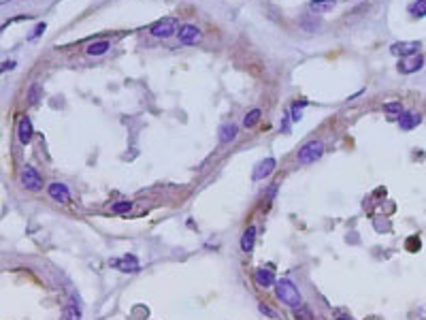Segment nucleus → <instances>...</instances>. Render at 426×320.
Masks as SVG:
<instances>
[{"mask_svg": "<svg viewBox=\"0 0 426 320\" xmlns=\"http://www.w3.org/2000/svg\"><path fill=\"white\" fill-rule=\"evenodd\" d=\"M275 295H277V299L288 307H296V305L303 303L301 290L296 288L290 280H275Z\"/></svg>", "mask_w": 426, "mask_h": 320, "instance_id": "obj_1", "label": "nucleus"}, {"mask_svg": "<svg viewBox=\"0 0 426 320\" xmlns=\"http://www.w3.org/2000/svg\"><path fill=\"white\" fill-rule=\"evenodd\" d=\"M322 154H324V143L320 139H313V141H307L299 149V160L303 165H309V162H316L322 158Z\"/></svg>", "mask_w": 426, "mask_h": 320, "instance_id": "obj_2", "label": "nucleus"}, {"mask_svg": "<svg viewBox=\"0 0 426 320\" xmlns=\"http://www.w3.org/2000/svg\"><path fill=\"white\" fill-rule=\"evenodd\" d=\"M20 182L26 190H30V192H39L41 188H43V177H41V173L32 165H26L24 169H21Z\"/></svg>", "mask_w": 426, "mask_h": 320, "instance_id": "obj_3", "label": "nucleus"}, {"mask_svg": "<svg viewBox=\"0 0 426 320\" xmlns=\"http://www.w3.org/2000/svg\"><path fill=\"white\" fill-rule=\"evenodd\" d=\"M177 24L179 21L175 20V17H164V20L151 24L149 32H151V37H156V39H168L175 30H177Z\"/></svg>", "mask_w": 426, "mask_h": 320, "instance_id": "obj_4", "label": "nucleus"}, {"mask_svg": "<svg viewBox=\"0 0 426 320\" xmlns=\"http://www.w3.org/2000/svg\"><path fill=\"white\" fill-rule=\"evenodd\" d=\"M424 66V58L420 54H411V56H403L399 64H396V68H399V73L403 75H411V73H418L420 68Z\"/></svg>", "mask_w": 426, "mask_h": 320, "instance_id": "obj_5", "label": "nucleus"}, {"mask_svg": "<svg viewBox=\"0 0 426 320\" xmlns=\"http://www.w3.org/2000/svg\"><path fill=\"white\" fill-rule=\"evenodd\" d=\"M109 265L113 267V269H120L124 273H137L139 269H141V265H139V258L132 254H126L124 258H111Z\"/></svg>", "mask_w": 426, "mask_h": 320, "instance_id": "obj_6", "label": "nucleus"}, {"mask_svg": "<svg viewBox=\"0 0 426 320\" xmlns=\"http://www.w3.org/2000/svg\"><path fill=\"white\" fill-rule=\"evenodd\" d=\"M177 37H179V41H182L183 45H196L198 41L203 39V32L198 30L196 26H192V24H183L182 28H179Z\"/></svg>", "mask_w": 426, "mask_h": 320, "instance_id": "obj_7", "label": "nucleus"}, {"mask_svg": "<svg viewBox=\"0 0 426 320\" xmlns=\"http://www.w3.org/2000/svg\"><path fill=\"white\" fill-rule=\"evenodd\" d=\"M47 194H49V196H51V199H54L56 203H60V205H64V203H68V201H71V190H68L64 184H60V182L49 184Z\"/></svg>", "mask_w": 426, "mask_h": 320, "instance_id": "obj_8", "label": "nucleus"}, {"mask_svg": "<svg viewBox=\"0 0 426 320\" xmlns=\"http://www.w3.org/2000/svg\"><path fill=\"white\" fill-rule=\"evenodd\" d=\"M420 47H422V43H420V41H409V43H394V45H390V54L403 58V56L418 54Z\"/></svg>", "mask_w": 426, "mask_h": 320, "instance_id": "obj_9", "label": "nucleus"}, {"mask_svg": "<svg viewBox=\"0 0 426 320\" xmlns=\"http://www.w3.org/2000/svg\"><path fill=\"white\" fill-rule=\"evenodd\" d=\"M275 167H277V160L275 158H264V160H260L258 165H256V169H254V179L258 182V179H264V177H268L273 171H275Z\"/></svg>", "mask_w": 426, "mask_h": 320, "instance_id": "obj_10", "label": "nucleus"}, {"mask_svg": "<svg viewBox=\"0 0 426 320\" xmlns=\"http://www.w3.org/2000/svg\"><path fill=\"white\" fill-rule=\"evenodd\" d=\"M32 135H34V126H32L30 118H21L20 126H17V139H20V143L28 145V143H30V139H32Z\"/></svg>", "mask_w": 426, "mask_h": 320, "instance_id": "obj_11", "label": "nucleus"}, {"mask_svg": "<svg viewBox=\"0 0 426 320\" xmlns=\"http://www.w3.org/2000/svg\"><path fill=\"white\" fill-rule=\"evenodd\" d=\"M254 280H256V284H258L260 288H271V286H275V276H273L271 269H264V267L256 269Z\"/></svg>", "mask_w": 426, "mask_h": 320, "instance_id": "obj_12", "label": "nucleus"}, {"mask_svg": "<svg viewBox=\"0 0 426 320\" xmlns=\"http://www.w3.org/2000/svg\"><path fill=\"white\" fill-rule=\"evenodd\" d=\"M420 122H422L420 113H413V111H401V115H399V126L403 130H413Z\"/></svg>", "mask_w": 426, "mask_h": 320, "instance_id": "obj_13", "label": "nucleus"}, {"mask_svg": "<svg viewBox=\"0 0 426 320\" xmlns=\"http://www.w3.org/2000/svg\"><path fill=\"white\" fill-rule=\"evenodd\" d=\"M335 7H337V0H311V2H309V11L316 15L330 13Z\"/></svg>", "mask_w": 426, "mask_h": 320, "instance_id": "obj_14", "label": "nucleus"}, {"mask_svg": "<svg viewBox=\"0 0 426 320\" xmlns=\"http://www.w3.org/2000/svg\"><path fill=\"white\" fill-rule=\"evenodd\" d=\"M254 243H256V226H247L241 235V250L249 254L254 250Z\"/></svg>", "mask_w": 426, "mask_h": 320, "instance_id": "obj_15", "label": "nucleus"}, {"mask_svg": "<svg viewBox=\"0 0 426 320\" xmlns=\"http://www.w3.org/2000/svg\"><path fill=\"white\" fill-rule=\"evenodd\" d=\"M237 132H239V128L232 124H224V126H220V143H230L232 139L237 137Z\"/></svg>", "mask_w": 426, "mask_h": 320, "instance_id": "obj_16", "label": "nucleus"}, {"mask_svg": "<svg viewBox=\"0 0 426 320\" xmlns=\"http://www.w3.org/2000/svg\"><path fill=\"white\" fill-rule=\"evenodd\" d=\"M109 47H111V43L109 41H94L92 45H87V56H102V54H107L109 51Z\"/></svg>", "mask_w": 426, "mask_h": 320, "instance_id": "obj_17", "label": "nucleus"}, {"mask_svg": "<svg viewBox=\"0 0 426 320\" xmlns=\"http://www.w3.org/2000/svg\"><path fill=\"white\" fill-rule=\"evenodd\" d=\"M260 118H262V111H260V109H249V111L245 113V118H243V126H245V128H254V126L260 122Z\"/></svg>", "mask_w": 426, "mask_h": 320, "instance_id": "obj_18", "label": "nucleus"}, {"mask_svg": "<svg viewBox=\"0 0 426 320\" xmlns=\"http://www.w3.org/2000/svg\"><path fill=\"white\" fill-rule=\"evenodd\" d=\"M294 310V320H313V314H311V310H309L307 305H296V307H292Z\"/></svg>", "mask_w": 426, "mask_h": 320, "instance_id": "obj_19", "label": "nucleus"}, {"mask_svg": "<svg viewBox=\"0 0 426 320\" xmlns=\"http://www.w3.org/2000/svg\"><path fill=\"white\" fill-rule=\"evenodd\" d=\"M409 13L413 17H424L426 15V0H416V2H411Z\"/></svg>", "mask_w": 426, "mask_h": 320, "instance_id": "obj_20", "label": "nucleus"}, {"mask_svg": "<svg viewBox=\"0 0 426 320\" xmlns=\"http://www.w3.org/2000/svg\"><path fill=\"white\" fill-rule=\"evenodd\" d=\"M41 94H43V92H41V85H39V84H32L30 90H28V103H30V105H37V103L41 101Z\"/></svg>", "mask_w": 426, "mask_h": 320, "instance_id": "obj_21", "label": "nucleus"}, {"mask_svg": "<svg viewBox=\"0 0 426 320\" xmlns=\"http://www.w3.org/2000/svg\"><path fill=\"white\" fill-rule=\"evenodd\" d=\"M303 107H305V103H294L292 107H290V120L299 122L303 118Z\"/></svg>", "mask_w": 426, "mask_h": 320, "instance_id": "obj_22", "label": "nucleus"}, {"mask_svg": "<svg viewBox=\"0 0 426 320\" xmlns=\"http://www.w3.org/2000/svg\"><path fill=\"white\" fill-rule=\"evenodd\" d=\"M132 209V203L130 201H120V203H115L113 207H111V212H115V213H126V212H130Z\"/></svg>", "mask_w": 426, "mask_h": 320, "instance_id": "obj_23", "label": "nucleus"}, {"mask_svg": "<svg viewBox=\"0 0 426 320\" xmlns=\"http://www.w3.org/2000/svg\"><path fill=\"white\" fill-rule=\"evenodd\" d=\"M66 320H81V310L75 303L66 307Z\"/></svg>", "mask_w": 426, "mask_h": 320, "instance_id": "obj_24", "label": "nucleus"}, {"mask_svg": "<svg viewBox=\"0 0 426 320\" xmlns=\"http://www.w3.org/2000/svg\"><path fill=\"white\" fill-rule=\"evenodd\" d=\"M384 111L386 113H401V109H403V105L401 103H384Z\"/></svg>", "mask_w": 426, "mask_h": 320, "instance_id": "obj_25", "label": "nucleus"}, {"mask_svg": "<svg viewBox=\"0 0 426 320\" xmlns=\"http://www.w3.org/2000/svg\"><path fill=\"white\" fill-rule=\"evenodd\" d=\"M11 68H15V60H4V62H0V75L11 71Z\"/></svg>", "mask_w": 426, "mask_h": 320, "instance_id": "obj_26", "label": "nucleus"}, {"mask_svg": "<svg viewBox=\"0 0 426 320\" xmlns=\"http://www.w3.org/2000/svg\"><path fill=\"white\" fill-rule=\"evenodd\" d=\"M258 310H260L262 314H264V316H268V318H277V314L273 312L268 305H264V303H260V305H258Z\"/></svg>", "mask_w": 426, "mask_h": 320, "instance_id": "obj_27", "label": "nucleus"}, {"mask_svg": "<svg viewBox=\"0 0 426 320\" xmlns=\"http://www.w3.org/2000/svg\"><path fill=\"white\" fill-rule=\"evenodd\" d=\"M45 28H47V24H39L37 28H34V32L30 34V39H37L39 34H43V32H45Z\"/></svg>", "mask_w": 426, "mask_h": 320, "instance_id": "obj_28", "label": "nucleus"}, {"mask_svg": "<svg viewBox=\"0 0 426 320\" xmlns=\"http://www.w3.org/2000/svg\"><path fill=\"white\" fill-rule=\"evenodd\" d=\"M288 124H290V118H284V122H282V132H284V135H288V132H290Z\"/></svg>", "mask_w": 426, "mask_h": 320, "instance_id": "obj_29", "label": "nucleus"}, {"mask_svg": "<svg viewBox=\"0 0 426 320\" xmlns=\"http://www.w3.org/2000/svg\"><path fill=\"white\" fill-rule=\"evenodd\" d=\"M337 320H347V318H337Z\"/></svg>", "mask_w": 426, "mask_h": 320, "instance_id": "obj_30", "label": "nucleus"}]
</instances>
